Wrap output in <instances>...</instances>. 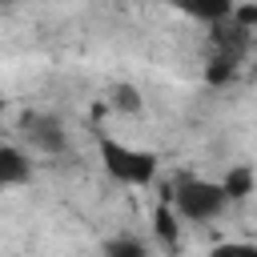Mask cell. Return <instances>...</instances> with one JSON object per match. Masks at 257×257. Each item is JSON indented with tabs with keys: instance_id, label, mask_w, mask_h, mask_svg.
Wrapping results in <instances>:
<instances>
[{
	"instance_id": "3957f363",
	"label": "cell",
	"mask_w": 257,
	"mask_h": 257,
	"mask_svg": "<svg viewBox=\"0 0 257 257\" xmlns=\"http://www.w3.org/2000/svg\"><path fill=\"white\" fill-rule=\"evenodd\" d=\"M20 137L36 153H48V157H64L68 153V133L52 112H24L20 116Z\"/></svg>"
},
{
	"instance_id": "5b68a950",
	"label": "cell",
	"mask_w": 257,
	"mask_h": 257,
	"mask_svg": "<svg viewBox=\"0 0 257 257\" xmlns=\"http://www.w3.org/2000/svg\"><path fill=\"white\" fill-rule=\"evenodd\" d=\"M169 4H173L177 12L201 20V24H221V20H229V12H233V0H169Z\"/></svg>"
},
{
	"instance_id": "8fae6325",
	"label": "cell",
	"mask_w": 257,
	"mask_h": 257,
	"mask_svg": "<svg viewBox=\"0 0 257 257\" xmlns=\"http://www.w3.org/2000/svg\"><path fill=\"white\" fill-rule=\"evenodd\" d=\"M209 257H257V245L253 241H221L209 249Z\"/></svg>"
},
{
	"instance_id": "5bb4252c",
	"label": "cell",
	"mask_w": 257,
	"mask_h": 257,
	"mask_svg": "<svg viewBox=\"0 0 257 257\" xmlns=\"http://www.w3.org/2000/svg\"><path fill=\"white\" fill-rule=\"evenodd\" d=\"M253 80H257V64H253Z\"/></svg>"
},
{
	"instance_id": "8992f818",
	"label": "cell",
	"mask_w": 257,
	"mask_h": 257,
	"mask_svg": "<svg viewBox=\"0 0 257 257\" xmlns=\"http://www.w3.org/2000/svg\"><path fill=\"white\" fill-rule=\"evenodd\" d=\"M253 185H257V173H253L249 165H233V169L221 177V193H225V201H229V205L245 201V197L253 193Z\"/></svg>"
},
{
	"instance_id": "6da1fadb",
	"label": "cell",
	"mask_w": 257,
	"mask_h": 257,
	"mask_svg": "<svg viewBox=\"0 0 257 257\" xmlns=\"http://www.w3.org/2000/svg\"><path fill=\"white\" fill-rule=\"evenodd\" d=\"M96 149H100V165H104V173H108L112 181L137 185V189L157 181V169H161L157 153L137 149V145H124V141H112V137H100Z\"/></svg>"
},
{
	"instance_id": "9a60e30c",
	"label": "cell",
	"mask_w": 257,
	"mask_h": 257,
	"mask_svg": "<svg viewBox=\"0 0 257 257\" xmlns=\"http://www.w3.org/2000/svg\"><path fill=\"white\" fill-rule=\"evenodd\" d=\"M8 4H12V0H8Z\"/></svg>"
},
{
	"instance_id": "7c38bea8",
	"label": "cell",
	"mask_w": 257,
	"mask_h": 257,
	"mask_svg": "<svg viewBox=\"0 0 257 257\" xmlns=\"http://www.w3.org/2000/svg\"><path fill=\"white\" fill-rule=\"evenodd\" d=\"M229 20H233L237 28H245V32H253V28H257V0H249V4H233Z\"/></svg>"
},
{
	"instance_id": "277c9868",
	"label": "cell",
	"mask_w": 257,
	"mask_h": 257,
	"mask_svg": "<svg viewBox=\"0 0 257 257\" xmlns=\"http://www.w3.org/2000/svg\"><path fill=\"white\" fill-rule=\"evenodd\" d=\"M28 181H32V161H28V153L0 141V189L28 185Z\"/></svg>"
},
{
	"instance_id": "ba28073f",
	"label": "cell",
	"mask_w": 257,
	"mask_h": 257,
	"mask_svg": "<svg viewBox=\"0 0 257 257\" xmlns=\"http://www.w3.org/2000/svg\"><path fill=\"white\" fill-rule=\"evenodd\" d=\"M237 68H241V60H237V56H225V52H213V56H209V68H205V80L221 88V84H229V80L237 76Z\"/></svg>"
},
{
	"instance_id": "4fadbf2b",
	"label": "cell",
	"mask_w": 257,
	"mask_h": 257,
	"mask_svg": "<svg viewBox=\"0 0 257 257\" xmlns=\"http://www.w3.org/2000/svg\"><path fill=\"white\" fill-rule=\"evenodd\" d=\"M4 108H8V100H4V96H0V116H4Z\"/></svg>"
},
{
	"instance_id": "7a4b0ae2",
	"label": "cell",
	"mask_w": 257,
	"mask_h": 257,
	"mask_svg": "<svg viewBox=\"0 0 257 257\" xmlns=\"http://www.w3.org/2000/svg\"><path fill=\"white\" fill-rule=\"evenodd\" d=\"M173 213L181 221H193V225H205V221H217L225 213V193H221V181H205V177H177L173 185V197H169Z\"/></svg>"
},
{
	"instance_id": "52a82bcc",
	"label": "cell",
	"mask_w": 257,
	"mask_h": 257,
	"mask_svg": "<svg viewBox=\"0 0 257 257\" xmlns=\"http://www.w3.org/2000/svg\"><path fill=\"white\" fill-rule=\"evenodd\" d=\"M153 233H157V241H161L165 249H177L181 229H177V213H173V205H169V201H161V205L153 209Z\"/></svg>"
},
{
	"instance_id": "9c48e42d",
	"label": "cell",
	"mask_w": 257,
	"mask_h": 257,
	"mask_svg": "<svg viewBox=\"0 0 257 257\" xmlns=\"http://www.w3.org/2000/svg\"><path fill=\"white\" fill-rule=\"evenodd\" d=\"M104 257H149V249H145V241H141V237L120 233V237L104 241Z\"/></svg>"
},
{
	"instance_id": "30bf717a",
	"label": "cell",
	"mask_w": 257,
	"mask_h": 257,
	"mask_svg": "<svg viewBox=\"0 0 257 257\" xmlns=\"http://www.w3.org/2000/svg\"><path fill=\"white\" fill-rule=\"evenodd\" d=\"M108 104H112L116 112H141V104H145V100H141V92H137L133 84H116Z\"/></svg>"
}]
</instances>
